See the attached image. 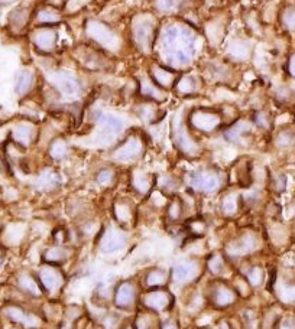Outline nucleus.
Here are the masks:
<instances>
[{
	"instance_id": "nucleus-14",
	"label": "nucleus",
	"mask_w": 295,
	"mask_h": 329,
	"mask_svg": "<svg viewBox=\"0 0 295 329\" xmlns=\"http://www.w3.org/2000/svg\"><path fill=\"white\" fill-rule=\"evenodd\" d=\"M255 244H256L255 238L250 237V235H246V237H240L239 240L232 241L227 247V251L232 256H243L246 253H249L250 250H253Z\"/></svg>"
},
{
	"instance_id": "nucleus-13",
	"label": "nucleus",
	"mask_w": 295,
	"mask_h": 329,
	"mask_svg": "<svg viewBox=\"0 0 295 329\" xmlns=\"http://www.w3.org/2000/svg\"><path fill=\"white\" fill-rule=\"evenodd\" d=\"M170 303H171V296L167 292L156 290V292L148 293L145 298V306L153 310H164L168 307Z\"/></svg>"
},
{
	"instance_id": "nucleus-26",
	"label": "nucleus",
	"mask_w": 295,
	"mask_h": 329,
	"mask_svg": "<svg viewBox=\"0 0 295 329\" xmlns=\"http://www.w3.org/2000/svg\"><path fill=\"white\" fill-rule=\"evenodd\" d=\"M19 286L24 292H26L30 296H39L41 295V289H39L38 283L28 274H22L19 277Z\"/></svg>"
},
{
	"instance_id": "nucleus-31",
	"label": "nucleus",
	"mask_w": 295,
	"mask_h": 329,
	"mask_svg": "<svg viewBox=\"0 0 295 329\" xmlns=\"http://www.w3.org/2000/svg\"><path fill=\"white\" fill-rule=\"evenodd\" d=\"M177 88L184 93V94H188V93H193L196 90V78L193 77H185L182 80H179L177 82Z\"/></svg>"
},
{
	"instance_id": "nucleus-37",
	"label": "nucleus",
	"mask_w": 295,
	"mask_h": 329,
	"mask_svg": "<svg viewBox=\"0 0 295 329\" xmlns=\"http://www.w3.org/2000/svg\"><path fill=\"white\" fill-rule=\"evenodd\" d=\"M112 178H113V173H112V170L110 169H103V170H100L97 173V182L100 185H107L110 181H112Z\"/></svg>"
},
{
	"instance_id": "nucleus-18",
	"label": "nucleus",
	"mask_w": 295,
	"mask_h": 329,
	"mask_svg": "<svg viewBox=\"0 0 295 329\" xmlns=\"http://www.w3.org/2000/svg\"><path fill=\"white\" fill-rule=\"evenodd\" d=\"M152 81L158 85V87H162V88H168L174 84V72L170 71L165 67H153L152 70Z\"/></svg>"
},
{
	"instance_id": "nucleus-32",
	"label": "nucleus",
	"mask_w": 295,
	"mask_h": 329,
	"mask_svg": "<svg viewBox=\"0 0 295 329\" xmlns=\"http://www.w3.org/2000/svg\"><path fill=\"white\" fill-rule=\"evenodd\" d=\"M133 185H135V188L136 191H139V192H147L148 189H149V178H148V175H144V173H136L135 175V178H133Z\"/></svg>"
},
{
	"instance_id": "nucleus-20",
	"label": "nucleus",
	"mask_w": 295,
	"mask_h": 329,
	"mask_svg": "<svg viewBox=\"0 0 295 329\" xmlns=\"http://www.w3.org/2000/svg\"><path fill=\"white\" fill-rule=\"evenodd\" d=\"M233 301H235V293L227 286H219L213 292V302L219 307L230 305V303H233Z\"/></svg>"
},
{
	"instance_id": "nucleus-11",
	"label": "nucleus",
	"mask_w": 295,
	"mask_h": 329,
	"mask_svg": "<svg viewBox=\"0 0 295 329\" xmlns=\"http://www.w3.org/2000/svg\"><path fill=\"white\" fill-rule=\"evenodd\" d=\"M135 286L132 283H122L115 293V303L119 307H129L135 302Z\"/></svg>"
},
{
	"instance_id": "nucleus-28",
	"label": "nucleus",
	"mask_w": 295,
	"mask_h": 329,
	"mask_svg": "<svg viewBox=\"0 0 295 329\" xmlns=\"http://www.w3.org/2000/svg\"><path fill=\"white\" fill-rule=\"evenodd\" d=\"M45 259L51 263H62L67 259V250L61 247H51L45 253Z\"/></svg>"
},
{
	"instance_id": "nucleus-34",
	"label": "nucleus",
	"mask_w": 295,
	"mask_h": 329,
	"mask_svg": "<svg viewBox=\"0 0 295 329\" xmlns=\"http://www.w3.org/2000/svg\"><path fill=\"white\" fill-rule=\"evenodd\" d=\"M247 280L252 286H259L264 280V273L259 267H253L250 269V272L247 273Z\"/></svg>"
},
{
	"instance_id": "nucleus-19",
	"label": "nucleus",
	"mask_w": 295,
	"mask_h": 329,
	"mask_svg": "<svg viewBox=\"0 0 295 329\" xmlns=\"http://www.w3.org/2000/svg\"><path fill=\"white\" fill-rule=\"evenodd\" d=\"M13 140L16 141L18 144H22V146H28L30 140H32V136H33V127L30 124H18L13 130Z\"/></svg>"
},
{
	"instance_id": "nucleus-40",
	"label": "nucleus",
	"mask_w": 295,
	"mask_h": 329,
	"mask_svg": "<svg viewBox=\"0 0 295 329\" xmlns=\"http://www.w3.org/2000/svg\"><path fill=\"white\" fill-rule=\"evenodd\" d=\"M6 313H7V316H9L10 319H15V321H24L25 318L24 312H22L21 309H18V307H9V309L6 310Z\"/></svg>"
},
{
	"instance_id": "nucleus-21",
	"label": "nucleus",
	"mask_w": 295,
	"mask_h": 329,
	"mask_svg": "<svg viewBox=\"0 0 295 329\" xmlns=\"http://www.w3.org/2000/svg\"><path fill=\"white\" fill-rule=\"evenodd\" d=\"M32 85H33V74L30 71L25 70L18 75V80L15 84V91L18 94L24 95L32 88Z\"/></svg>"
},
{
	"instance_id": "nucleus-23",
	"label": "nucleus",
	"mask_w": 295,
	"mask_h": 329,
	"mask_svg": "<svg viewBox=\"0 0 295 329\" xmlns=\"http://www.w3.org/2000/svg\"><path fill=\"white\" fill-rule=\"evenodd\" d=\"M249 52H250V48L243 41H233L227 48V54L236 59H245L249 55Z\"/></svg>"
},
{
	"instance_id": "nucleus-46",
	"label": "nucleus",
	"mask_w": 295,
	"mask_h": 329,
	"mask_svg": "<svg viewBox=\"0 0 295 329\" xmlns=\"http://www.w3.org/2000/svg\"><path fill=\"white\" fill-rule=\"evenodd\" d=\"M12 1H15V0H0V3H12Z\"/></svg>"
},
{
	"instance_id": "nucleus-30",
	"label": "nucleus",
	"mask_w": 295,
	"mask_h": 329,
	"mask_svg": "<svg viewBox=\"0 0 295 329\" xmlns=\"http://www.w3.org/2000/svg\"><path fill=\"white\" fill-rule=\"evenodd\" d=\"M165 280H167V273L162 270H152L147 276L148 286H159V284H164Z\"/></svg>"
},
{
	"instance_id": "nucleus-12",
	"label": "nucleus",
	"mask_w": 295,
	"mask_h": 329,
	"mask_svg": "<svg viewBox=\"0 0 295 329\" xmlns=\"http://www.w3.org/2000/svg\"><path fill=\"white\" fill-rule=\"evenodd\" d=\"M35 47L41 49L42 52H49L57 44V32L52 29H42L38 30L33 36Z\"/></svg>"
},
{
	"instance_id": "nucleus-5",
	"label": "nucleus",
	"mask_w": 295,
	"mask_h": 329,
	"mask_svg": "<svg viewBox=\"0 0 295 329\" xmlns=\"http://www.w3.org/2000/svg\"><path fill=\"white\" fill-rule=\"evenodd\" d=\"M141 152H142V144L139 139L135 136H130L123 141L120 146L115 149L112 156L118 162H130V161H135L141 155Z\"/></svg>"
},
{
	"instance_id": "nucleus-39",
	"label": "nucleus",
	"mask_w": 295,
	"mask_h": 329,
	"mask_svg": "<svg viewBox=\"0 0 295 329\" xmlns=\"http://www.w3.org/2000/svg\"><path fill=\"white\" fill-rule=\"evenodd\" d=\"M181 211H182L181 204H179L178 201H174V202H171L170 208H168V217H170L171 219H178L179 215H181Z\"/></svg>"
},
{
	"instance_id": "nucleus-9",
	"label": "nucleus",
	"mask_w": 295,
	"mask_h": 329,
	"mask_svg": "<svg viewBox=\"0 0 295 329\" xmlns=\"http://www.w3.org/2000/svg\"><path fill=\"white\" fill-rule=\"evenodd\" d=\"M54 84L57 90L62 94L74 95L80 91V84L77 78L67 72H57L54 75Z\"/></svg>"
},
{
	"instance_id": "nucleus-44",
	"label": "nucleus",
	"mask_w": 295,
	"mask_h": 329,
	"mask_svg": "<svg viewBox=\"0 0 295 329\" xmlns=\"http://www.w3.org/2000/svg\"><path fill=\"white\" fill-rule=\"evenodd\" d=\"M290 72L295 77V54L293 55V58L290 59Z\"/></svg>"
},
{
	"instance_id": "nucleus-47",
	"label": "nucleus",
	"mask_w": 295,
	"mask_h": 329,
	"mask_svg": "<svg viewBox=\"0 0 295 329\" xmlns=\"http://www.w3.org/2000/svg\"><path fill=\"white\" fill-rule=\"evenodd\" d=\"M1 259H3V253H1V250H0V261H1Z\"/></svg>"
},
{
	"instance_id": "nucleus-29",
	"label": "nucleus",
	"mask_w": 295,
	"mask_h": 329,
	"mask_svg": "<svg viewBox=\"0 0 295 329\" xmlns=\"http://www.w3.org/2000/svg\"><path fill=\"white\" fill-rule=\"evenodd\" d=\"M57 182H58L57 175L51 170H45L38 179V187L41 189H51L57 185Z\"/></svg>"
},
{
	"instance_id": "nucleus-38",
	"label": "nucleus",
	"mask_w": 295,
	"mask_h": 329,
	"mask_svg": "<svg viewBox=\"0 0 295 329\" xmlns=\"http://www.w3.org/2000/svg\"><path fill=\"white\" fill-rule=\"evenodd\" d=\"M284 25L291 30L295 29V9H288L284 13Z\"/></svg>"
},
{
	"instance_id": "nucleus-42",
	"label": "nucleus",
	"mask_w": 295,
	"mask_h": 329,
	"mask_svg": "<svg viewBox=\"0 0 295 329\" xmlns=\"http://www.w3.org/2000/svg\"><path fill=\"white\" fill-rule=\"evenodd\" d=\"M115 212H116L118 219H120V221H126L129 218V210H127L126 205H116Z\"/></svg>"
},
{
	"instance_id": "nucleus-4",
	"label": "nucleus",
	"mask_w": 295,
	"mask_h": 329,
	"mask_svg": "<svg viewBox=\"0 0 295 329\" xmlns=\"http://www.w3.org/2000/svg\"><path fill=\"white\" fill-rule=\"evenodd\" d=\"M97 124L100 129L98 139L101 141H110L123 130V121L113 114H100Z\"/></svg>"
},
{
	"instance_id": "nucleus-15",
	"label": "nucleus",
	"mask_w": 295,
	"mask_h": 329,
	"mask_svg": "<svg viewBox=\"0 0 295 329\" xmlns=\"http://www.w3.org/2000/svg\"><path fill=\"white\" fill-rule=\"evenodd\" d=\"M196 273V264L194 263H182L172 269L171 279L175 283H184L191 280Z\"/></svg>"
},
{
	"instance_id": "nucleus-3",
	"label": "nucleus",
	"mask_w": 295,
	"mask_h": 329,
	"mask_svg": "<svg viewBox=\"0 0 295 329\" xmlns=\"http://www.w3.org/2000/svg\"><path fill=\"white\" fill-rule=\"evenodd\" d=\"M190 123L191 126L203 133H210L213 130H216L220 124V116L217 111L213 110H206V109H200L191 113L190 116Z\"/></svg>"
},
{
	"instance_id": "nucleus-6",
	"label": "nucleus",
	"mask_w": 295,
	"mask_h": 329,
	"mask_svg": "<svg viewBox=\"0 0 295 329\" xmlns=\"http://www.w3.org/2000/svg\"><path fill=\"white\" fill-rule=\"evenodd\" d=\"M188 182L191 188L201 192H214L219 188V176L213 172H194Z\"/></svg>"
},
{
	"instance_id": "nucleus-1",
	"label": "nucleus",
	"mask_w": 295,
	"mask_h": 329,
	"mask_svg": "<svg viewBox=\"0 0 295 329\" xmlns=\"http://www.w3.org/2000/svg\"><path fill=\"white\" fill-rule=\"evenodd\" d=\"M161 45L167 62L174 67L188 65L196 51L193 32L179 25H171L164 29Z\"/></svg>"
},
{
	"instance_id": "nucleus-7",
	"label": "nucleus",
	"mask_w": 295,
	"mask_h": 329,
	"mask_svg": "<svg viewBox=\"0 0 295 329\" xmlns=\"http://www.w3.org/2000/svg\"><path fill=\"white\" fill-rule=\"evenodd\" d=\"M133 38L141 51H148L152 47L155 38V27L149 21H141L133 27Z\"/></svg>"
},
{
	"instance_id": "nucleus-16",
	"label": "nucleus",
	"mask_w": 295,
	"mask_h": 329,
	"mask_svg": "<svg viewBox=\"0 0 295 329\" xmlns=\"http://www.w3.org/2000/svg\"><path fill=\"white\" fill-rule=\"evenodd\" d=\"M252 132V126L246 121H237L236 124H233L232 127H229L224 133L226 139L232 143H240L245 139L246 135H249Z\"/></svg>"
},
{
	"instance_id": "nucleus-27",
	"label": "nucleus",
	"mask_w": 295,
	"mask_h": 329,
	"mask_svg": "<svg viewBox=\"0 0 295 329\" xmlns=\"http://www.w3.org/2000/svg\"><path fill=\"white\" fill-rule=\"evenodd\" d=\"M59 21V15L58 12H55L54 9H42L38 13V24L41 25H51L57 24Z\"/></svg>"
},
{
	"instance_id": "nucleus-36",
	"label": "nucleus",
	"mask_w": 295,
	"mask_h": 329,
	"mask_svg": "<svg viewBox=\"0 0 295 329\" xmlns=\"http://www.w3.org/2000/svg\"><path fill=\"white\" fill-rule=\"evenodd\" d=\"M281 298L285 302H295V287L294 286H284L281 290Z\"/></svg>"
},
{
	"instance_id": "nucleus-10",
	"label": "nucleus",
	"mask_w": 295,
	"mask_h": 329,
	"mask_svg": "<svg viewBox=\"0 0 295 329\" xmlns=\"http://www.w3.org/2000/svg\"><path fill=\"white\" fill-rule=\"evenodd\" d=\"M174 132V140L177 143V146L187 155H193L197 152V146L194 140L190 137V135L187 133V130L184 129V126L181 123H175L172 127Z\"/></svg>"
},
{
	"instance_id": "nucleus-25",
	"label": "nucleus",
	"mask_w": 295,
	"mask_h": 329,
	"mask_svg": "<svg viewBox=\"0 0 295 329\" xmlns=\"http://www.w3.org/2000/svg\"><path fill=\"white\" fill-rule=\"evenodd\" d=\"M49 153H51L52 159L62 161L68 155V144L65 143V140H62V139H57V140L52 141V144L49 147Z\"/></svg>"
},
{
	"instance_id": "nucleus-33",
	"label": "nucleus",
	"mask_w": 295,
	"mask_h": 329,
	"mask_svg": "<svg viewBox=\"0 0 295 329\" xmlns=\"http://www.w3.org/2000/svg\"><path fill=\"white\" fill-rule=\"evenodd\" d=\"M236 211H237V198L235 195H229L223 201V212L227 215H233Z\"/></svg>"
},
{
	"instance_id": "nucleus-22",
	"label": "nucleus",
	"mask_w": 295,
	"mask_h": 329,
	"mask_svg": "<svg viewBox=\"0 0 295 329\" xmlns=\"http://www.w3.org/2000/svg\"><path fill=\"white\" fill-rule=\"evenodd\" d=\"M28 19H29V15L25 9H16L10 13L9 16V24L10 27L16 32L22 30L26 24H28Z\"/></svg>"
},
{
	"instance_id": "nucleus-17",
	"label": "nucleus",
	"mask_w": 295,
	"mask_h": 329,
	"mask_svg": "<svg viewBox=\"0 0 295 329\" xmlns=\"http://www.w3.org/2000/svg\"><path fill=\"white\" fill-rule=\"evenodd\" d=\"M39 282L42 284V287L47 290V292H54L59 287L61 284V277L59 274L51 269V267H45L39 272Z\"/></svg>"
},
{
	"instance_id": "nucleus-35",
	"label": "nucleus",
	"mask_w": 295,
	"mask_h": 329,
	"mask_svg": "<svg viewBox=\"0 0 295 329\" xmlns=\"http://www.w3.org/2000/svg\"><path fill=\"white\" fill-rule=\"evenodd\" d=\"M293 140H294V136L291 132H281L276 137V144L279 147H288L293 144Z\"/></svg>"
},
{
	"instance_id": "nucleus-43",
	"label": "nucleus",
	"mask_w": 295,
	"mask_h": 329,
	"mask_svg": "<svg viewBox=\"0 0 295 329\" xmlns=\"http://www.w3.org/2000/svg\"><path fill=\"white\" fill-rule=\"evenodd\" d=\"M158 7L162 12H168L174 7V0H158Z\"/></svg>"
},
{
	"instance_id": "nucleus-41",
	"label": "nucleus",
	"mask_w": 295,
	"mask_h": 329,
	"mask_svg": "<svg viewBox=\"0 0 295 329\" xmlns=\"http://www.w3.org/2000/svg\"><path fill=\"white\" fill-rule=\"evenodd\" d=\"M208 269L213 272V273H219L221 270V267H223V260L220 257H213L211 260H208Z\"/></svg>"
},
{
	"instance_id": "nucleus-24",
	"label": "nucleus",
	"mask_w": 295,
	"mask_h": 329,
	"mask_svg": "<svg viewBox=\"0 0 295 329\" xmlns=\"http://www.w3.org/2000/svg\"><path fill=\"white\" fill-rule=\"evenodd\" d=\"M141 91L147 98H150V100H161L164 97L161 88L152 80H142L141 81Z\"/></svg>"
},
{
	"instance_id": "nucleus-45",
	"label": "nucleus",
	"mask_w": 295,
	"mask_h": 329,
	"mask_svg": "<svg viewBox=\"0 0 295 329\" xmlns=\"http://www.w3.org/2000/svg\"><path fill=\"white\" fill-rule=\"evenodd\" d=\"M162 329H177V327H175V325H174L172 322H167V324H165V325L162 327Z\"/></svg>"
},
{
	"instance_id": "nucleus-8",
	"label": "nucleus",
	"mask_w": 295,
	"mask_h": 329,
	"mask_svg": "<svg viewBox=\"0 0 295 329\" xmlns=\"http://www.w3.org/2000/svg\"><path fill=\"white\" fill-rule=\"evenodd\" d=\"M124 244H126V234L116 228L107 230L100 238V250L103 253L119 251L120 248L124 247Z\"/></svg>"
},
{
	"instance_id": "nucleus-2",
	"label": "nucleus",
	"mask_w": 295,
	"mask_h": 329,
	"mask_svg": "<svg viewBox=\"0 0 295 329\" xmlns=\"http://www.w3.org/2000/svg\"><path fill=\"white\" fill-rule=\"evenodd\" d=\"M87 35L94 42H97L98 45L109 49H115L119 45V38L113 32V29H110L107 25L101 24L98 21H91L87 24Z\"/></svg>"
}]
</instances>
